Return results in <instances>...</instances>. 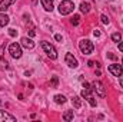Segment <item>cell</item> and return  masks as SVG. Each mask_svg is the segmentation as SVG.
Listing matches in <instances>:
<instances>
[{"label": "cell", "mask_w": 123, "mask_h": 122, "mask_svg": "<svg viewBox=\"0 0 123 122\" xmlns=\"http://www.w3.org/2000/svg\"><path fill=\"white\" fill-rule=\"evenodd\" d=\"M109 72L113 75V76H122V72H123V66L122 65H119V63H113V65H110L109 66Z\"/></svg>", "instance_id": "6"}, {"label": "cell", "mask_w": 123, "mask_h": 122, "mask_svg": "<svg viewBox=\"0 0 123 122\" xmlns=\"http://www.w3.org/2000/svg\"><path fill=\"white\" fill-rule=\"evenodd\" d=\"M79 23H80V16H79V14H74L73 19H72V25H73V26H77Z\"/></svg>", "instance_id": "18"}, {"label": "cell", "mask_w": 123, "mask_h": 122, "mask_svg": "<svg viewBox=\"0 0 123 122\" xmlns=\"http://www.w3.org/2000/svg\"><path fill=\"white\" fill-rule=\"evenodd\" d=\"M72 102H73V105H74V108H80L82 106V101L77 98V96H73V99H72Z\"/></svg>", "instance_id": "17"}, {"label": "cell", "mask_w": 123, "mask_h": 122, "mask_svg": "<svg viewBox=\"0 0 123 122\" xmlns=\"http://www.w3.org/2000/svg\"><path fill=\"white\" fill-rule=\"evenodd\" d=\"M74 9V3L72 0H63L59 4V13L60 14H70Z\"/></svg>", "instance_id": "1"}, {"label": "cell", "mask_w": 123, "mask_h": 122, "mask_svg": "<svg viewBox=\"0 0 123 122\" xmlns=\"http://www.w3.org/2000/svg\"><path fill=\"white\" fill-rule=\"evenodd\" d=\"M119 50L123 52V42H122V43H119Z\"/></svg>", "instance_id": "28"}, {"label": "cell", "mask_w": 123, "mask_h": 122, "mask_svg": "<svg viewBox=\"0 0 123 122\" xmlns=\"http://www.w3.org/2000/svg\"><path fill=\"white\" fill-rule=\"evenodd\" d=\"M55 102H56V103H64V102H66V96H63V95H56V96H55Z\"/></svg>", "instance_id": "16"}, {"label": "cell", "mask_w": 123, "mask_h": 122, "mask_svg": "<svg viewBox=\"0 0 123 122\" xmlns=\"http://www.w3.org/2000/svg\"><path fill=\"white\" fill-rule=\"evenodd\" d=\"M93 34H94L96 37H99V36H100V30H99V29H96V30H93Z\"/></svg>", "instance_id": "24"}, {"label": "cell", "mask_w": 123, "mask_h": 122, "mask_svg": "<svg viewBox=\"0 0 123 122\" xmlns=\"http://www.w3.org/2000/svg\"><path fill=\"white\" fill-rule=\"evenodd\" d=\"M119 82H120V85H122V88H123V78H120V79H119Z\"/></svg>", "instance_id": "30"}, {"label": "cell", "mask_w": 123, "mask_h": 122, "mask_svg": "<svg viewBox=\"0 0 123 122\" xmlns=\"http://www.w3.org/2000/svg\"><path fill=\"white\" fill-rule=\"evenodd\" d=\"M120 39H122V34H120L119 32H116V33L112 34V40H113V42H120Z\"/></svg>", "instance_id": "19"}, {"label": "cell", "mask_w": 123, "mask_h": 122, "mask_svg": "<svg viewBox=\"0 0 123 122\" xmlns=\"http://www.w3.org/2000/svg\"><path fill=\"white\" fill-rule=\"evenodd\" d=\"M122 66H123V61H122Z\"/></svg>", "instance_id": "31"}, {"label": "cell", "mask_w": 123, "mask_h": 122, "mask_svg": "<svg viewBox=\"0 0 123 122\" xmlns=\"http://www.w3.org/2000/svg\"><path fill=\"white\" fill-rule=\"evenodd\" d=\"M16 118L10 114H7L6 111H1L0 109V122H14Z\"/></svg>", "instance_id": "9"}, {"label": "cell", "mask_w": 123, "mask_h": 122, "mask_svg": "<svg viewBox=\"0 0 123 122\" xmlns=\"http://www.w3.org/2000/svg\"><path fill=\"white\" fill-rule=\"evenodd\" d=\"M64 61L66 63L69 65V68H73V69H76L77 66H79V63H77V59L72 55V53H66V56H64Z\"/></svg>", "instance_id": "8"}, {"label": "cell", "mask_w": 123, "mask_h": 122, "mask_svg": "<svg viewBox=\"0 0 123 122\" xmlns=\"http://www.w3.org/2000/svg\"><path fill=\"white\" fill-rule=\"evenodd\" d=\"M73 116H74V115H73V111H66V112L63 114V119H64V121H72Z\"/></svg>", "instance_id": "15"}, {"label": "cell", "mask_w": 123, "mask_h": 122, "mask_svg": "<svg viewBox=\"0 0 123 122\" xmlns=\"http://www.w3.org/2000/svg\"><path fill=\"white\" fill-rule=\"evenodd\" d=\"M42 47H43V50H44V53L52 59V61H55V59H57V52H56V49L49 43V42H42Z\"/></svg>", "instance_id": "3"}, {"label": "cell", "mask_w": 123, "mask_h": 122, "mask_svg": "<svg viewBox=\"0 0 123 122\" xmlns=\"http://www.w3.org/2000/svg\"><path fill=\"white\" fill-rule=\"evenodd\" d=\"M55 39H56L57 42H62V36L60 34H55Z\"/></svg>", "instance_id": "26"}, {"label": "cell", "mask_w": 123, "mask_h": 122, "mask_svg": "<svg viewBox=\"0 0 123 122\" xmlns=\"http://www.w3.org/2000/svg\"><path fill=\"white\" fill-rule=\"evenodd\" d=\"M80 10H82V13H89L90 12V4L87 1H82L80 3Z\"/></svg>", "instance_id": "14"}, {"label": "cell", "mask_w": 123, "mask_h": 122, "mask_svg": "<svg viewBox=\"0 0 123 122\" xmlns=\"http://www.w3.org/2000/svg\"><path fill=\"white\" fill-rule=\"evenodd\" d=\"M92 91H93V89H86V88H85V89L82 91V96H83V98H85L89 103H90V106H93V108H94V106L97 105V102H96V101H94V98H93Z\"/></svg>", "instance_id": "5"}, {"label": "cell", "mask_w": 123, "mask_h": 122, "mask_svg": "<svg viewBox=\"0 0 123 122\" xmlns=\"http://www.w3.org/2000/svg\"><path fill=\"white\" fill-rule=\"evenodd\" d=\"M42 1V6L44 7L46 12H52L53 10V0H40Z\"/></svg>", "instance_id": "12"}, {"label": "cell", "mask_w": 123, "mask_h": 122, "mask_svg": "<svg viewBox=\"0 0 123 122\" xmlns=\"http://www.w3.org/2000/svg\"><path fill=\"white\" fill-rule=\"evenodd\" d=\"M87 65H89V66H90V68H92V66H94V62H92V61H89V63H87Z\"/></svg>", "instance_id": "29"}, {"label": "cell", "mask_w": 123, "mask_h": 122, "mask_svg": "<svg viewBox=\"0 0 123 122\" xmlns=\"http://www.w3.org/2000/svg\"><path fill=\"white\" fill-rule=\"evenodd\" d=\"M100 19H102V23L109 25V19H107V16H106V14H102V16H100Z\"/></svg>", "instance_id": "20"}, {"label": "cell", "mask_w": 123, "mask_h": 122, "mask_svg": "<svg viewBox=\"0 0 123 122\" xmlns=\"http://www.w3.org/2000/svg\"><path fill=\"white\" fill-rule=\"evenodd\" d=\"M9 53L12 55V58L14 59H20L22 58V47L19 43H12L9 46Z\"/></svg>", "instance_id": "4"}, {"label": "cell", "mask_w": 123, "mask_h": 122, "mask_svg": "<svg viewBox=\"0 0 123 122\" xmlns=\"http://www.w3.org/2000/svg\"><path fill=\"white\" fill-rule=\"evenodd\" d=\"M9 34H10L12 37H14V36H17V30H16V29H9Z\"/></svg>", "instance_id": "21"}, {"label": "cell", "mask_w": 123, "mask_h": 122, "mask_svg": "<svg viewBox=\"0 0 123 122\" xmlns=\"http://www.w3.org/2000/svg\"><path fill=\"white\" fill-rule=\"evenodd\" d=\"M107 58H109V59H113V61H115V59H116V55H113V53H107Z\"/></svg>", "instance_id": "25"}, {"label": "cell", "mask_w": 123, "mask_h": 122, "mask_svg": "<svg viewBox=\"0 0 123 122\" xmlns=\"http://www.w3.org/2000/svg\"><path fill=\"white\" fill-rule=\"evenodd\" d=\"M0 63H1V66H3V68H6V69H9V63H7L6 61H0Z\"/></svg>", "instance_id": "23"}, {"label": "cell", "mask_w": 123, "mask_h": 122, "mask_svg": "<svg viewBox=\"0 0 123 122\" xmlns=\"http://www.w3.org/2000/svg\"><path fill=\"white\" fill-rule=\"evenodd\" d=\"M83 88H86V89H92V88H90V85H89L87 82H85V83H83Z\"/></svg>", "instance_id": "27"}, {"label": "cell", "mask_w": 123, "mask_h": 122, "mask_svg": "<svg viewBox=\"0 0 123 122\" xmlns=\"http://www.w3.org/2000/svg\"><path fill=\"white\" fill-rule=\"evenodd\" d=\"M92 89H94V91L97 92V95H99L100 98H105V96H106V91H105V86H103V83H102V82H99V81L93 82Z\"/></svg>", "instance_id": "7"}, {"label": "cell", "mask_w": 123, "mask_h": 122, "mask_svg": "<svg viewBox=\"0 0 123 122\" xmlns=\"http://www.w3.org/2000/svg\"><path fill=\"white\" fill-rule=\"evenodd\" d=\"M22 46L26 47V49H33L34 47V43H33V40L29 39V37H22Z\"/></svg>", "instance_id": "11"}, {"label": "cell", "mask_w": 123, "mask_h": 122, "mask_svg": "<svg viewBox=\"0 0 123 122\" xmlns=\"http://www.w3.org/2000/svg\"><path fill=\"white\" fill-rule=\"evenodd\" d=\"M14 1H16V0H0V12L4 13V12L12 6Z\"/></svg>", "instance_id": "10"}, {"label": "cell", "mask_w": 123, "mask_h": 122, "mask_svg": "<svg viewBox=\"0 0 123 122\" xmlns=\"http://www.w3.org/2000/svg\"><path fill=\"white\" fill-rule=\"evenodd\" d=\"M57 82H59V81H57V78H56V76H53V79H52V86H53V88H56V86H57Z\"/></svg>", "instance_id": "22"}, {"label": "cell", "mask_w": 123, "mask_h": 122, "mask_svg": "<svg viewBox=\"0 0 123 122\" xmlns=\"http://www.w3.org/2000/svg\"><path fill=\"white\" fill-rule=\"evenodd\" d=\"M9 20H10V19H9V16H7L6 13H3V12H1V13H0V27L7 26V25H9Z\"/></svg>", "instance_id": "13"}, {"label": "cell", "mask_w": 123, "mask_h": 122, "mask_svg": "<svg viewBox=\"0 0 123 122\" xmlns=\"http://www.w3.org/2000/svg\"><path fill=\"white\" fill-rule=\"evenodd\" d=\"M79 49H80V52H82L83 55H90L93 52V49H94V46H93V43L89 39H83V40H80V43H79Z\"/></svg>", "instance_id": "2"}]
</instances>
